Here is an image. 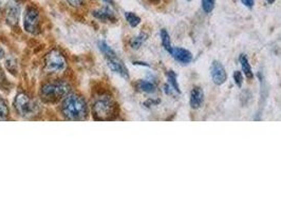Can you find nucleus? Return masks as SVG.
<instances>
[{
    "label": "nucleus",
    "mask_w": 281,
    "mask_h": 211,
    "mask_svg": "<svg viewBox=\"0 0 281 211\" xmlns=\"http://www.w3.org/2000/svg\"><path fill=\"white\" fill-rule=\"evenodd\" d=\"M61 112L69 121H84L88 116L89 109L84 97L77 94H68L61 104Z\"/></svg>",
    "instance_id": "1"
},
{
    "label": "nucleus",
    "mask_w": 281,
    "mask_h": 211,
    "mask_svg": "<svg viewBox=\"0 0 281 211\" xmlns=\"http://www.w3.org/2000/svg\"><path fill=\"white\" fill-rule=\"evenodd\" d=\"M115 110H117V104H115L112 97L108 95L98 97L92 107L93 116L96 121L112 120L115 115Z\"/></svg>",
    "instance_id": "2"
},
{
    "label": "nucleus",
    "mask_w": 281,
    "mask_h": 211,
    "mask_svg": "<svg viewBox=\"0 0 281 211\" xmlns=\"http://www.w3.org/2000/svg\"><path fill=\"white\" fill-rule=\"evenodd\" d=\"M70 92V86L66 82H52L45 84L40 89V95L47 102H57Z\"/></svg>",
    "instance_id": "3"
},
{
    "label": "nucleus",
    "mask_w": 281,
    "mask_h": 211,
    "mask_svg": "<svg viewBox=\"0 0 281 211\" xmlns=\"http://www.w3.org/2000/svg\"><path fill=\"white\" fill-rule=\"evenodd\" d=\"M67 59H66L62 53L59 50H57V49L51 50L45 56L44 59L45 70L50 74L62 73L67 69Z\"/></svg>",
    "instance_id": "4"
},
{
    "label": "nucleus",
    "mask_w": 281,
    "mask_h": 211,
    "mask_svg": "<svg viewBox=\"0 0 281 211\" xmlns=\"http://www.w3.org/2000/svg\"><path fill=\"white\" fill-rule=\"evenodd\" d=\"M15 110L23 118H32L37 114L38 105L26 93L16 95L14 101Z\"/></svg>",
    "instance_id": "5"
},
{
    "label": "nucleus",
    "mask_w": 281,
    "mask_h": 211,
    "mask_svg": "<svg viewBox=\"0 0 281 211\" xmlns=\"http://www.w3.org/2000/svg\"><path fill=\"white\" fill-rule=\"evenodd\" d=\"M39 11L34 6H29L24 15V29L30 34H36L39 30Z\"/></svg>",
    "instance_id": "6"
},
{
    "label": "nucleus",
    "mask_w": 281,
    "mask_h": 211,
    "mask_svg": "<svg viewBox=\"0 0 281 211\" xmlns=\"http://www.w3.org/2000/svg\"><path fill=\"white\" fill-rule=\"evenodd\" d=\"M210 74H211L212 82L216 85H218V86H221L222 84H224L226 82L227 75H226L225 69L222 66V63H220L219 61H213L212 62L211 69H210Z\"/></svg>",
    "instance_id": "7"
},
{
    "label": "nucleus",
    "mask_w": 281,
    "mask_h": 211,
    "mask_svg": "<svg viewBox=\"0 0 281 211\" xmlns=\"http://www.w3.org/2000/svg\"><path fill=\"white\" fill-rule=\"evenodd\" d=\"M107 64L112 72L119 74L120 76H122L125 79L129 78V72H128L127 68L125 67L123 61L119 59L118 56L107 58Z\"/></svg>",
    "instance_id": "8"
},
{
    "label": "nucleus",
    "mask_w": 281,
    "mask_h": 211,
    "mask_svg": "<svg viewBox=\"0 0 281 211\" xmlns=\"http://www.w3.org/2000/svg\"><path fill=\"white\" fill-rule=\"evenodd\" d=\"M92 15L98 20H101L103 22H115L117 21V17H115L114 12L111 10V8L104 7L103 9L100 10H95L92 12Z\"/></svg>",
    "instance_id": "9"
},
{
    "label": "nucleus",
    "mask_w": 281,
    "mask_h": 211,
    "mask_svg": "<svg viewBox=\"0 0 281 211\" xmlns=\"http://www.w3.org/2000/svg\"><path fill=\"white\" fill-rule=\"evenodd\" d=\"M20 13V7L16 2H11L7 8V22L10 25H16L18 21Z\"/></svg>",
    "instance_id": "10"
},
{
    "label": "nucleus",
    "mask_w": 281,
    "mask_h": 211,
    "mask_svg": "<svg viewBox=\"0 0 281 211\" xmlns=\"http://www.w3.org/2000/svg\"><path fill=\"white\" fill-rule=\"evenodd\" d=\"M170 54L177 61L183 64H187L192 60V54L183 48H174Z\"/></svg>",
    "instance_id": "11"
},
{
    "label": "nucleus",
    "mask_w": 281,
    "mask_h": 211,
    "mask_svg": "<svg viewBox=\"0 0 281 211\" xmlns=\"http://www.w3.org/2000/svg\"><path fill=\"white\" fill-rule=\"evenodd\" d=\"M204 101V93L201 88L196 87L190 93V106L192 109H199Z\"/></svg>",
    "instance_id": "12"
},
{
    "label": "nucleus",
    "mask_w": 281,
    "mask_h": 211,
    "mask_svg": "<svg viewBox=\"0 0 281 211\" xmlns=\"http://www.w3.org/2000/svg\"><path fill=\"white\" fill-rule=\"evenodd\" d=\"M97 45H98V49H100V51L104 54V56L107 58H111V57H114V56H117V53H115L113 50H112V48L104 40H101V41H98L97 42Z\"/></svg>",
    "instance_id": "13"
},
{
    "label": "nucleus",
    "mask_w": 281,
    "mask_h": 211,
    "mask_svg": "<svg viewBox=\"0 0 281 211\" xmlns=\"http://www.w3.org/2000/svg\"><path fill=\"white\" fill-rule=\"evenodd\" d=\"M160 35H161V41H162L164 49L170 54L172 52L174 48L171 46V40H170V36L168 34V32L166 30H161Z\"/></svg>",
    "instance_id": "14"
},
{
    "label": "nucleus",
    "mask_w": 281,
    "mask_h": 211,
    "mask_svg": "<svg viewBox=\"0 0 281 211\" xmlns=\"http://www.w3.org/2000/svg\"><path fill=\"white\" fill-rule=\"evenodd\" d=\"M240 60V63H241V67H242V71L244 72L245 76L247 78H253V71H252V68H251V64L249 62V59H247L246 55L245 54H242L239 58Z\"/></svg>",
    "instance_id": "15"
},
{
    "label": "nucleus",
    "mask_w": 281,
    "mask_h": 211,
    "mask_svg": "<svg viewBox=\"0 0 281 211\" xmlns=\"http://www.w3.org/2000/svg\"><path fill=\"white\" fill-rule=\"evenodd\" d=\"M137 87L140 91L145 93H154L156 91V86L150 82H147V80H140L137 84Z\"/></svg>",
    "instance_id": "16"
},
{
    "label": "nucleus",
    "mask_w": 281,
    "mask_h": 211,
    "mask_svg": "<svg viewBox=\"0 0 281 211\" xmlns=\"http://www.w3.org/2000/svg\"><path fill=\"white\" fill-rule=\"evenodd\" d=\"M125 18L127 20V22L132 27V28H136L140 25L141 22V18L139 17V16L135 13L132 12H126L125 13Z\"/></svg>",
    "instance_id": "17"
},
{
    "label": "nucleus",
    "mask_w": 281,
    "mask_h": 211,
    "mask_svg": "<svg viewBox=\"0 0 281 211\" xmlns=\"http://www.w3.org/2000/svg\"><path fill=\"white\" fill-rule=\"evenodd\" d=\"M147 39V35L145 33H141L140 35L136 36L131 39L130 41V46L132 49H135V50H137V49H139Z\"/></svg>",
    "instance_id": "18"
},
{
    "label": "nucleus",
    "mask_w": 281,
    "mask_h": 211,
    "mask_svg": "<svg viewBox=\"0 0 281 211\" xmlns=\"http://www.w3.org/2000/svg\"><path fill=\"white\" fill-rule=\"evenodd\" d=\"M9 107L8 104L6 103V101L3 99V97H0V121H5L8 119L9 116Z\"/></svg>",
    "instance_id": "19"
},
{
    "label": "nucleus",
    "mask_w": 281,
    "mask_h": 211,
    "mask_svg": "<svg viewBox=\"0 0 281 211\" xmlns=\"http://www.w3.org/2000/svg\"><path fill=\"white\" fill-rule=\"evenodd\" d=\"M167 78H168V85L174 89V91H176L177 93H181L180 89H179V85L177 82V75L174 71H169L167 73Z\"/></svg>",
    "instance_id": "20"
},
{
    "label": "nucleus",
    "mask_w": 281,
    "mask_h": 211,
    "mask_svg": "<svg viewBox=\"0 0 281 211\" xmlns=\"http://www.w3.org/2000/svg\"><path fill=\"white\" fill-rule=\"evenodd\" d=\"M214 4H216V0H202V9L205 13L209 14L213 8Z\"/></svg>",
    "instance_id": "21"
},
{
    "label": "nucleus",
    "mask_w": 281,
    "mask_h": 211,
    "mask_svg": "<svg viewBox=\"0 0 281 211\" xmlns=\"http://www.w3.org/2000/svg\"><path fill=\"white\" fill-rule=\"evenodd\" d=\"M6 68L12 74H16V71H17V64H16V61L13 58H9L6 60Z\"/></svg>",
    "instance_id": "22"
},
{
    "label": "nucleus",
    "mask_w": 281,
    "mask_h": 211,
    "mask_svg": "<svg viewBox=\"0 0 281 211\" xmlns=\"http://www.w3.org/2000/svg\"><path fill=\"white\" fill-rule=\"evenodd\" d=\"M234 79H235V83L238 87H241L242 86V83H243V77H242V74L241 72L239 71H236L234 73Z\"/></svg>",
    "instance_id": "23"
},
{
    "label": "nucleus",
    "mask_w": 281,
    "mask_h": 211,
    "mask_svg": "<svg viewBox=\"0 0 281 211\" xmlns=\"http://www.w3.org/2000/svg\"><path fill=\"white\" fill-rule=\"evenodd\" d=\"M67 3H68L71 7L77 8V7H80V6L82 5V3H84V0H67Z\"/></svg>",
    "instance_id": "24"
},
{
    "label": "nucleus",
    "mask_w": 281,
    "mask_h": 211,
    "mask_svg": "<svg viewBox=\"0 0 281 211\" xmlns=\"http://www.w3.org/2000/svg\"><path fill=\"white\" fill-rule=\"evenodd\" d=\"M242 3H243V5L245 7L252 9L254 7V5H255V0H242Z\"/></svg>",
    "instance_id": "25"
},
{
    "label": "nucleus",
    "mask_w": 281,
    "mask_h": 211,
    "mask_svg": "<svg viewBox=\"0 0 281 211\" xmlns=\"http://www.w3.org/2000/svg\"><path fill=\"white\" fill-rule=\"evenodd\" d=\"M5 56H6V52H5L4 49L2 46H0V60H2Z\"/></svg>",
    "instance_id": "26"
},
{
    "label": "nucleus",
    "mask_w": 281,
    "mask_h": 211,
    "mask_svg": "<svg viewBox=\"0 0 281 211\" xmlns=\"http://www.w3.org/2000/svg\"><path fill=\"white\" fill-rule=\"evenodd\" d=\"M103 2L105 4H107L108 6H110V7H114V2H113V0H103Z\"/></svg>",
    "instance_id": "27"
},
{
    "label": "nucleus",
    "mask_w": 281,
    "mask_h": 211,
    "mask_svg": "<svg viewBox=\"0 0 281 211\" xmlns=\"http://www.w3.org/2000/svg\"><path fill=\"white\" fill-rule=\"evenodd\" d=\"M267 2H268L269 4H271V5H272V4H274V3L276 2V0H267Z\"/></svg>",
    "instance_id": "28"
},
{
    "label": "nucleus",
    "mask_w": 281,
    "mask_h": 211,
    "mask_svg": "<svg viewBox=\"0 0 281 211\" xmlns=\"http://www.w3.org/2000/svg\"><path fill=\"white\" fill-rule=\"evenodd\" d=\"M154 2H158V0H154Z\"/></svg>",
    "instance_id": "29"
},
{
    "label": "nucleus",
    "mask_w": 281,
    "mask_h": 211,
    "mask_svg": "<svg viewBox=\"0 0 281 211\" xmlns=\"http://www.w3.org/2000/svg\"><path fill=\"white\" fill-rule=\"evenodd\" d=\"M188 2H190V0H188Z\"/></svg>",
    "instance_id": "30"
}]
</instances>
